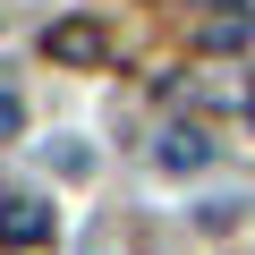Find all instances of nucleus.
Returning a JSON list of instances; mask_svg holds the SVG:
<instances>
[{
	"label": "nucleus",
	"instance_id": "39448f33",
	"mask_svg": "<svg viewBox=\"0 0 255 255\" xmlns=\"http://www.w3.org/2000/svg\"><path fill=\"white\" fill-rule=\"evenodd\" d=\"M17 128H26V111H17V94H9V85H0V145H9Z\"/></svg>",
	"mask_w": 255,
	"mask_h": 255
},
{
	"label": "nucleus",
	"instance_id": "423d86ee",
	"mask_svg": "<svg viewBox=\"0 0 255 255\" xmlns=\"http://www.w3.org/2000/svg\"><path fill=\"white\" fill-rule=\"evenodd\" d=\"M247 128H255V94H247Z\"/></svg>",
	"mask_w": 255,
	"mask_h": 255
},
{
	"label": "nucleus",
	"instance_id": "20e7f679",
	"mask_svg": "<svg viewBox=\"0 0 255 255\" xmlns=\"http://www.w3.org/2000/svg\"><path fill=\"white\" fill-rule=\"evenodd\" d=\"M238 43H255V9H221L196 26V51H238Z\"/></svg>",
	"mask_w": 255,
	"mask_h": 255
},
{
	"label": "nucleus",
	"instance_id": "7ed1b4c3",
	"mask_svg": "<svg viewBox=\"0 0 255 255\" xmlns=\"http://www.w3.org/2000/svg\"><path fill=\"white\" fill-rule=\"evenodd\" d=\"M153 162H162L170 179H187V170H204V162H213V145L196 136V128H162V145H153Z\"/></svg>",
	"mask_w": 255,
	"mask_h": 255
},
{
	"label": "nucleus",
	"instance_id": "f03ea898",
	"mask_svg": "<svg viewBox=\"0 0 255 255\" xmlns=\"http://www.w3.org/2000/svg\"><path fill=\"white\" fill-rule=\"evenodd\" d=\"M43 238H51V204H43V196H0V247L26 255V247H43Z\"/></svg>",
	"mask_w": 255,
	"mask_h": 255
},
{
	"label": "nucleus",
	"instance_id": "f257e3e1",
	"mask_svg": "<svg viewBox=\"0 0 255 255\" xmlns=\"http://www.w3.org/2000/svg\"><path fill=\"white\" fill-rule=\"evenodd\" d=\"M43 51H51L60 68H102V60H111V34H102L94 17H60V26L43 34Z\"/></svg>",
	"mask_w": 255,
	"mask_h": 255
}]
</instances>
